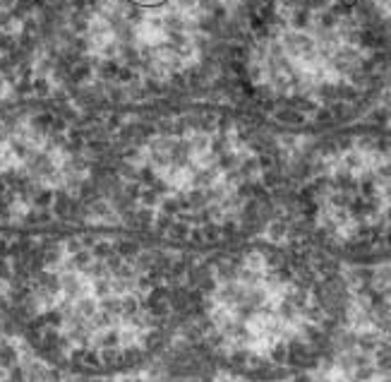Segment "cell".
<instances>
[{
    "mask_svg": "<svg viewBox=\"0 0 391 382\" xmlns=\"http://www.w3.org/2000/svg\"><path fill=\"white\" fill-rule=\"evenodd\" d=\"M178 3H181V5H188V8H190V5H195V0H178Z\"/></svg>",
    "mask_w": 391,
    "mask_h": 382,
    "instance_id": "cell-13",
    "label": "cell"
},
{
    "mask_svg": "<svg viewBox=\"0 0 391 382\" xmlns=\"http://www.w3.org/2000/svg\"><path fill=\"white\" fill-rule=\"evenodd\" d=\"M158 200H161V197H158L151 188L142 190V195H139V202H142V207H149V209H154L158 205Z\"/></svg>",
    "mask_w": 391,
    "mask_h": 382,
    "instance_id": "cell-6",
    "label": "cell"
},
{
    "mask_svg": "<svg viewBox=\"0 0 391 382\" xmlns=\"http://www.w3.org/2000/svg\"><path fill=\"white\" fill-rule=\"evenodd\" d=\"M207 144H209V140H207V135H197L195 140L190 142V147L195 149V151H204L207 149Z\"/></svg>",
    "mask_w": 391,
    "mask_h": 382,
    "instance_id": "cell-11",
    "label": "cell"
},
{
    "mask_svg": "<svg viewBox=\"0 0 391 382\" xmlns=\"http://www.w3.org/2000/svg\"><path fill=\"white\" fill-rule=\"evenodd\" d=\"M190 223H185V221H173V226H171V231L166 233L173 243H183V241H188L190 238Z\"/></svg>",
    "mask_w": 391,
    "mask_h": 382,
    "instance_id": "cell-1",
    "label": "cell"
},
{
    "mask_svg": "<svg viewBox=\"0 0 391 382\" xmlns=\"http://www.w3.org/2000/svg\"><path fill=\"white\" fill-rule=\"evenodd\" d=\"M154 209H149V207H142V209H135V221H137V228H151L154 226Z\"/></svg>",
    "mask_w": 391,
    "mask_h": 382,
    "instance_id": "cell-2",
    "label": "cell"
},
{
    "mask_svg": "<svg viewBox=\"0 0 391 382\" xmlns=\"http://www.w3.org/2000/svg\"><path fill=\"white\" fill-rule=\"evenodd\" d=\"M173 216H168V214H158L156 219H154V228H156V233L158 236H163V233H168L171 231V226H173Z\"/></svg>",
    "mask_w": 391,
    "mask_h": 382,
    "instance_id": "cell-3",
    "label": "cell"
},
{
    "mask_svg": "<svg viewBox=\"0 0 391 382\" xmlns=\"http://www.w3.org/2000/svg\"><path fill=\"white\" fill-rule=\"evenodd\" d=\"M118 80L132 84V82L137 80V75H135V70H132V68H121V70H118Z\"/></svg>",
    "mask_w": 391,
    "mask_h": 382,
    "instance_id": "cell-10",
    "label": "cell"
},
{
    "mask_svg": "<svg viewBox=\"0 0 391 382\" xmlns=\"http://www.w3.org/2000/svg\"><path fill=\"white\" fill-rule=\"evenodd\" d=\"M156 181V174H154V169L151 166H142V169H137V183L139 186H144V183H147V186L151 188V183Z\"/></svg>",
    "mask_w": 391,
    "mask_h": 382,
    "instance_id": "cell-5",
    "label": "cell"
},
{
    "mask_svg": "<svg viewBox=\"0 0 391 382\" xmlns=\"http://www.w3.org/2000/svg\"><path fill=\"white\" fill-rule=\"evenodd\" d=\"M123 195L128 197V200L135 202V200H139V195H142V186H139L137 181H130L128 186L123 188Z\"/></svg>",
    "mask_w": 391,
    "mask_h": 382,
    "instance_id": "cell-8",
    "label": "cell"
},
{
    "mask_svg": "<svg viewBox=\"0 0 391 382\" xmlns=\"http://www.w3.org/2000/svg\"><path fill=\"white\" fill-rule=\"evenodd\" d=\"M161 214H168V216L181 214V207H178L176 197H163V200H161Z\"/></svg>",
    "mask_w": 391,
    "mask_h": 382,
    "instance_id": "cell-7",
    "label": "cell"
},
{
    "mask_svg": "<svg viewBox=\"0 0 391 382\" xmlns=\"http://www.w3.org/2000/svg\"><path fill=\"white\" fill-rule=\"evenodd\" d=\"M0 272H3V262H0Z\"/></svg>",
    "mask_w": 391,
    "mask_h": 382,
    "instance_id": "cell-14",
    "label": "cell"
},
{
    "mask_svg": "<svg viewBox=\"0 0 391 382\" xmlns=\"http://www.w3.org/2000/svg\"><path fill=\"white\" fill-rule=\"evenodd\" d=\"M118 63L116 61H106L101 63V68H98V75L103 77V80H113V77H118Z\"/></svg>",
    "mask_w": 391,
    "mask_h": 382,
    "instance_id": "cell-4",
    "label": "cell"
},
{
    "mask_svg": "<svg viewBox=\"0 0 391 382\" xmlns=\"http://www.w3.org/2000/svg\"><path fill=\"white\" fill-rule=\"evenodd\" d=\"M218 169L233 171V169H235V156H233V154H223L221 159H218Z\"/></svg>",
    "mask_w": 391,
    "mask_h": 382,
    "instance_id": "cell-9",
    "label": "cell"
},
{
    "mask_svg": "<svg viewBox=\"0 0 391 382\" xmlns=\"http://www.w3.org/2000/svg\"><path fill=\"white\" fill-rule=\"evenodd\" d=\"M308 19H310L308 10H298L295 15H293V24H295V27H305V24H308Z\"/></svg>",
    "mask_w": 391,
    "mask_h": 382,
    "instance_id": "cell-12",
    "label": "cell"
}]
</instances>
